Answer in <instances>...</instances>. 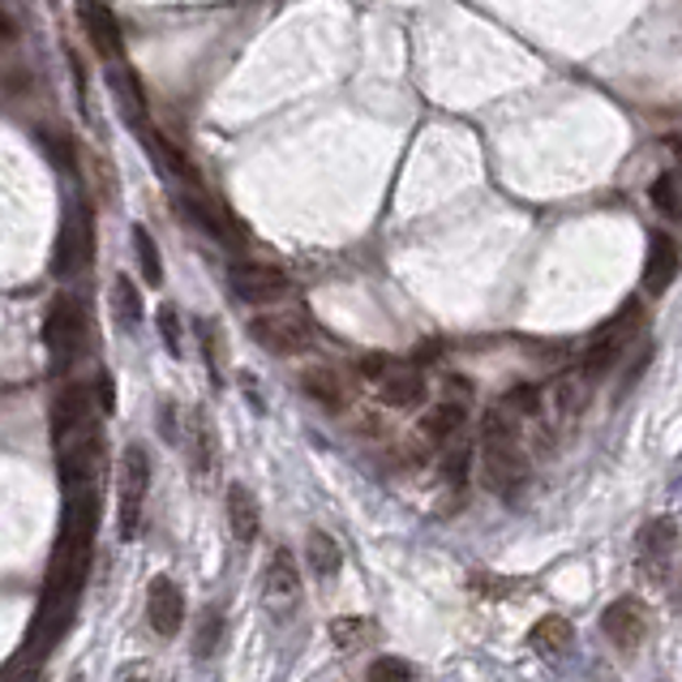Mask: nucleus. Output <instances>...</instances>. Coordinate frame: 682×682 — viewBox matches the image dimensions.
Returning a JSON list of instances; mask_svg holds the SVG:
<instances>
[{
    "mask_svg": "<svg viewBox=\"0 0 682 682\" xmlns=\"http://www.w3.org/2000/svg\"><path fill=\"white\" fill-rule=\"evenodd\" d=\"M133 249H138V267H142V280L151 283H163V262H160V249L151 241V232L147 228H133Z\"/></svg>",
    "mask_w": 682,
    "mask_h": 682,
    "instance_id": "26",
    "label": "nucleus"
},
{
    "mask_svg": "<svg viewBox=\"0 0 682 682\" xmlns=\"http://www.w3.org/2000/svg\"><path fill=\"white\" fill-rule=\"evenodd\" d=\"M674 605L682 609V575H679V593H674Z\"/></svg>",
    "mask_w": 682,
    "mask_h": 682,
    "instance_id": "35",
    "label": "nucleus"
},
{
    "mask_svg": "<svg viewBox=\"0 0 682 682\" xmlns=\"http://www.w3.org/2000/svg\"><path fill=\"white\" fill-rule=\"evenodd\" d=\"M160 335L167 339V348H172V353H181V326H176V310H167V305L160 310Z\"/></svg>",
    "mask_w": 682,
    "mask_h": 682,
    "instance_id": "33",
    "label": "nucleus"
},
{
    "mask_svg": "<svg viewBox=\"0 0 682 682\" xmlns=\"http://www.w3.org/2000/svg\"><path fill=\"white\" fill-rule=\"evenodd\" d=\"M331 636H335V643H339V648H353V643L361 640V636H369V623H365V618H335Z\"/></svg>",
    "mask_w": 682,
    "mask_h": 682,
    "instance_id": "30",
    "label": "nucleus"
},
{
    "mask_svg": "<svg viewBox=\"0 0 682 682\" xmlns=\"http://www.w3.org/2000/svg\"><path fill=\"white\" fill-rule=\"evenodd\" d=\"M232 292L241 296L245 305H271L288 292V275L280 267H262V262H245L232 267Z\"/></svg>",
    "mask_w": 682,
    "mask_h": 682,
    "instance_id": "7",
    "label": "nucleus"
},
{
    "mask_svg": "<svg viewBox=\"0 0 682 682\" xmlns=\"http://www.w3.org/2000/svg\"><path fill=\"white\" fill-rule=\"evenodd\" d=\"M464 403H434L425 416H421V430L430 434L434 442H451L459 430H464Z\"/></svg>",
    "mask_w": 682,
    "mask_h": 682,
    "instance_id": "17",
    "label": "nucleus"
},
{
    "mask_svg": "<svg viewBox=\"0 0 682 682\" xmlns=\"http://www.w3.org/2000/svg\"><path fill=\"white\" fill-rule=\"evenodd\" d=\"M301 391H305L310 400H318L322 408H331V412H339V408H344V391H339V378H335L331 369H314V374H301Z\"/></svg>",
    "mask_w": 682,
    "mask_h": 682,
    "instance_id": "18",
    "label": "nucleus"
},
{
    "mask_svg": "<svg viewBox=\"0 0 682 682\" xmlns=\"http://www.w3.org/2000/svg\"><path fill=\"white\" fill-rule=\"evenodd\" d=\"M571 640H575V631H571V623H566L562 614L537 618L532 631H528V648L541 652V657H562V652L571 648Z\"/></svg>",
    "mask_w": 682,
    "mask_h": 682,
    "instance_id": "15",
    "label": "nucleus"
},
{
    "mask_svg": "<svg viewBox=\"0 0 682 682\" xmlns=\"http://www.w3.org/2000/svg\"><path fill=\"white\" fill-rule=\"evenodd\" d=\"M147 485H151V459L142 446H125L121 455V541H133L138 523H142V502H147Z\"/></svg>",
    "mask_w": 682,
    "mask_h": 682,
    "instance_id": "4",
    "label": "nucleus"
},
{
    "mask_svg": "<svg viewBox=\"0 0 682 682\" xmlns=\"http://www.w3.org/2000/svg\"><path fill=\"white\" fill-rule=\"evenodd\" d=\"M190 446H194V468H210L215 464V425H210V416L206 412H194V439H190Z\"/></svg>",
    "mask_w": 682,
    "mask_h": 682,
    "instance_id": "24",
    "label": "nucleus"
},
{
    "mask_svg": "<svg viewBox=\"0 0 682 682\" xmlns=\"http://www.w3.org/2000/svg\"><path fill=\"white\" fill-rule=\"evenodd\" d=\"M378 400L391 403V408H416V403L425 400V378H421V369L396 365V369L378 382Z\"/></svg>",
    "mask_w": 682,
    "mask_h": 682,
    "instance_id": "13",
    "label": "nucleus"
},
{
    "mask_svg": "<svg viewBox=\"0 0 682 682\" xmlns=\"http://www.w3.org/2000/svg\"><path fill=\"white\" fill-rule=\"evenodd\" d=\"M369 682H416V674L408 670V661H400V657H378L369 665Z\"/></svg>",
    "mask_w": 682,
    "mask_h": 682,
    "instance_id": "29",
    "label": "nucleus"
},
{
    "mask_svg": "<svg viewBox=\"0 0 682 682\" xmlns=\"http://www.w3.org/2000/svg\"><path fill=\"white\" fill-rule=\"evenodd\" d=\"M90 245H95V224H90V206H74L61 219V237H56V253H52V275L69 280L90 262Z\"/></svg>",
    "mask_w": 682,
    "mask_h": 682,
    "instance_id": "3",
    "label": "nucleus"
},
{
    "mask_svg": "<svg viewBox=\"0 0 682 682\" xmlns=\"http://www.w3.org/2000/svg\"><path fill=\"white\" fill-rule=\"evenodd\" d=\"M481 468L494 494H511L516 485L528 481V455L520 451V442H485Z\"/></svg>",
    "mask_w": 682,
    "mask_h": 682,
    "instance_id": "6",
    "label": "nucleus"
},
{
    "mask_svg": "<svg viewBox=\"0 0 682 682\" xmlns=\"http://www.w3.org/2000/svg\"><path fill=\"white\" fill-rule=\"evenodd\" d=\"M82 13V26H86V40L90 47L104 56V61H121V26H117V18H112V9L104 4V0H82L78 4Z\"/></svg>",
    "mask_w": 682,
    "mask_h": 682,
    "instance_id": "10",
    "label": "nucleus"
},
{
    "mask_svg": "<svg viewBox=\"0 0 682 682\" xmlns=\"http://www.w3.org/2000/svg\"><path fill=\"white\" fill-rule=\"evenodd\" d=\"M219 640H224V614L219 609H206L198 623V636H194V657L198 661H210L219 652Z\"/></svg>",
    "mask_w": 682,
    "mask_h": 682,
    "instance_id": "23",
    "label": "nucleus"
},
{
    "mask_svg": "<svg viewBox=\"0 0 682 682\" xmlns=\"http://www.w3.org/2000/svg\"><path fill=\"white\" fill-rule=\"evenodd\" d=\"M674 151H679V163H682V142H679V147H674Z\"/></svg>",
    "mask_w": 682,
    "mask_h": 682,
    "instance_id": "36",
    "label": "nucleus"
},
{
    "mask_svg": "<svg viewBox=\"0 0 682 682\" xmlns=\"http://www.w3.org/2000/svg\"><path fill=\"white\" fill-rule=\"evenodd\" d=\"M160 434H163V439H176V421H172V408H160Z\"/></svg>",
    "mask_w": 682,
    "mask_h": 682,
    "instance_id": "34",
    "label": "nucleus"
},
{
    "mask_svg": "<svg viewBox=\"0 0 682 682\" xmlns=\"http://www.w3.org/2000/svg\"><path fill=\"white\" fill-rule=\"evenodd\" d=\"M305 559H310V566L318 571L322 580H331V575L339 571L344 554H339V545H335L326 532H310V550H305Z\"/></svg>",
    "mask_w": 682,
    "mask_h": 682,
    "instance_id": "22",
    "label": "nucleus"
},
{
    "mask_svg": "<svg viewBox=\"0 0 682 682\" xmlns=\"http://www.w3.org/2000/svg\"><path fill=\"white\" fill-rule=\"evenodd\" d=\"M147 623H151V631L163 636V640H172L181 627H185V597H181V588L160 575V580H151V593H147Z\"/></svg>",
    "mask_w": 682,
    "mask_h": 682,
    "instance_id": "8",
    "label": "nucleus"
},
{
    "mask_svg": "<svg viewBox=\"0 0 682 682\" xmlns=\"http://www.w3.org/2000/svg\"><path fill=\"white\" fill-rule=\"evenodd\" d=\"M640 326H643V305L640 301H627V305L588 339V348H584V357H580L584 378H602V374H609L614 365L623 361V353H627V344L640 335Z\"/></svg>",
    "mask_w": 682,
    "mask_h": 682,
    "instance_id": "1",
    "label": "nucleus"
},
{
    "mask_svg": "<svg viewBox=\"0 0 682 682\" xmlns=\"http://www.w3.org/2000/svg\"><path fill=\"white\" fill-rule=\"evenodd\" d=\"M584 400H588V391L580 387V378H566V382H559V403L566 416H575L580 408H584Z\"/></svg>",
    "mask_w": 682,
    "mask_h": 682,
    "instance_id": "31",
    "label": "nucleus"
},
{
    "mask_svg": "<svg viewBox=\"0 0 682 682\" xmlns=\"http://www.w3.org/2000/svg\"><path fill=\"white\" fill-rule=\"evenodd\" d=\"M516 430H520V416L507 412L502 403L489 408V412L481 416V439L485 442H516Z\"/></svg>",
    "mask_w": 682,
    "mask_h": 682,
    "instance_id": "25",
    "label": "nucleus"
},
{
    "mask_svg": "<svg viewBox=\"0 0 682 682\" xmlns=\"http://www.w3.org/2000/svg\"><path fill=\"white\" fill-rule=\"evenodd\" d=\"M468 468H473V446H468V442H455V446L442 455V477L455 485V489H464V485H468Z\"/></svg>",
    "mask_w": 682,
    "mask_h": 682,
    "instance_id": "27",
    "label": "nucleus"
},
{
    "mask_svg": "<svg viewBox=\"0 0 682 682\" xmlns=\"http://www.w3.org/2000/svg\"><path fill=\"white\" fill-rule=\"evenodd\" d=\"M112 314H117L121 326H138V318H142V296H138V288H133L129 275L112 280Z\"/></svg>",
    "mask_w": 682,
    "mask_h": 682,
    "instance_id": "20",
    "label": "nucleus"
},
{
    "mask_svg": "<svg viewBox=\"0 0 682 682\" xmlns=\"http://www.w3.org/2000/svg\"><path fill=\"white\" fill-rule=\"evenodd\" d=\"M602 631L618 648H640L643 631H648V609H643L640 597H618L602 614Z\"/></svg>",
    "mask_w": 682,
    "mask_h": 682,
    "instance_id": "9",
    "label": "nucleus"
},
{
    "mask_svg": "<svg viewBox=\"0 0 682 682\" xmlns=\"http://www.w3.org/2000/svg\"><path fill=\"white\" fill-rule=\"evenodd\" d=\"M679 267H682V249L674 245V237L652 232L648 237V258H643V288L652 296H661L670 283L679 280Z\"/></svg>",
    "mask_w": 682,
    "mask_h": 682,
    "instance_id": "12",
    "label": "nucleus"
},
{
    "mask_svg": "<svg viewBox=\"0 0 682 682\" xmlns=\"http://www.w3.org/2000/svg\"><path fill=\"white\" fill-rule=\"evenodd\" d=\"M43 344L56 369L78 361L82 344H86V310L78 296H56L43 314Z\"/></svg>",
    "mask_w": 682,
    "mask_h": 682,
    "instance_id": "2",
    "label": "nucleus"
},
{
    "mask_svg": "<svg viewBox=\"0 0 682 682\" xmlns=\"http://www.w3.org/2000/svg\"><path fill=\"white\" fill-rule=\"evenodd\" d=\"M267 588H271L275 597H292V593L301 588V571H296V559H292L288 550H275V559L267 566Z\"/></svg>",
    "mask_w": 682,
    "mask_h": 682,
    "instance_id": "19",
    "label": "nucleus"
},
{
    "mask_svg": "<svg viewBox=\"0 0 682 682\" xmlns=\"http://www.w3.org/2000/svg\"><path fill=\"white\" fill-rule=\"evenodd\" d=\"M249 335L258 348H267L275 357H292V353L310 348V322L301 314H262L249 322Z\"/></svg>",
    "mask_w": 682,
    "mask_h": 682,
    "instance_id": "5",
    "label": "nucleus"
},
{
    "mask_svg": "<svg viewBox=\"0 0 682 682\" xmlns=\"http://www.w3.org/2000/svg\"><path fill=\"white\" fill-rule=\"evenodd\" d=\"M228 528H232V537H237L241 545H249V541L258 537V528H262V511H258L249 485H232V489H228Z\"/></svg>",
    "mask_w": 682,
    "mask_h": 682,
    "instance_id": "14",
    "label": "nucleus"
},
{
    "mask_svg": "<svg viewBox=\"0 0 682 682\" xmlns=\"http://www.w3.org/2000/svg\"><path fill=\"white\" fill-rule=\"evenodd\" d=\"M674 541H679V528L670 516H661V520H648V528L640 532V554H643V566H652V571H661L665 559L674 554Z\"/></svg>",
    "mask_w": 682,
    "mask_h": 682,
    "instance_id": "16",
    "label": "nucleus"
},
{
    "mask_svg": "<svg viewBox=\"0 0 682 682\" xmlns=\"http://www.w3.org/2000/svg\"><path fill=\"white\" fill-rule=\"evenodd\" d=\"M396 365H400V361H391V357L374 353V357H361V374L369 378V382H374V387H378V382H382V378H387V374H391Z\"/></svg>",
    "mask_w": 682,
    "mask_h": 682,
    "instance_id": "32",
    "label": "nucleus"
},
{
    "mask_svg": "<svg viewBox=\"0 0 682 682\" xmlns=\"http://www.w3.org/2000/svg\"><path fill=\"white\" fill-rule=\"evenodd\" d=\"M86 425H90V391L82 382H69L52 400V439L61 446V442H69L74 434H82Z\"/></svg>",
    "mask_w": 682,
    "mask_h": 682,
    "instance_id": "11",
    "label": "nucleus"
},
{
    "mask_svg": "<svg viewBox=\"0 0 682 682\" xmlns=\"http://www.w3.org/2000/svg\"><path fill=\"white\" fill-rule=\"evenodd\" d=\"M502 408L516 412V416H537V412H541V391H537L532 382H520V387H511V391L502 396Z\"/></svg>",
    "mask_w": 682,
    "mask_h": 682,
    "instance_id": "28",
    "label": "nucleus"
},
{
    "mask_svg": "<svg viewBox=\"0 0 682 682\" xmlns=\"http://www.w3.org/2000/svg\"><path fill=\"white\" fill-rule=\"evenodd\" d=\"M648 198H652V206H657L665 219H682V190H679V176H674V172H661V176L652 181Z\"/></svg>",
    "mask_w": 682,
    "mask_h": 682,
    "instance_id": "21",
    "label": "nucleus"
}]
</instances>
